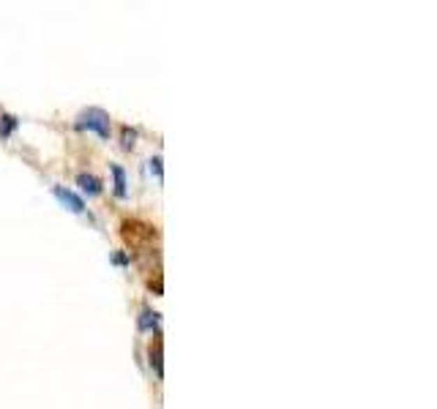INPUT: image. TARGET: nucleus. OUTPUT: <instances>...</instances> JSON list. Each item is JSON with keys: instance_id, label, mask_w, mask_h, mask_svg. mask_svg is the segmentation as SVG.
<instances>
[{"instance_id": "1", "label": "nucleus", "mask_w": 437, "mask_h": 409, "mask_svg": "<svg viewBox=\"0 0 437 409\" xmlns=\"http://www.w3.org/2000/svg\"><path fill=\"white\" fill-rule=\"evenodd\" d=\"M74 126L80 128V131H94L98 134L101 139H110V115L104 112V109H98V107H88V109H82L80 115H77V121H74Z\"/></svg>"}, {"instance_id": "2", "label": "nucleus", "mask_w": 437, "mask_h": 409, "mask_svg": "<svg viewBox=\"0 0 437 409\" xmlns=\"http://www.w3.org/2000/svg\"><path fill=\"white\" fill-rule=\"evenodd\" d=\"M52 194L58 196V202H61V205H66L71 213H85V202H82V196H80V194L63 189V186H55V189H52Z\"/></svg>"}, {"instance_id": "3", "label": "nucleus", "mask_w": 437, "mask_h": 409, "mask_svg": "<svg viewBox=\"0 0 437 409\" xmlns=\"http://www.w3.org/2000/svg\"><path fill=\"white\" fill-rule=\"evenodd\" d=\"M77 186L85 191L88 196H98V194L104 191L101 180H98L96 175H91V172H80V175H77Z\"/></svg>"}, {"instance_id": "4", "label": "nucleus", "mask_w": 437, "mask_h": 409, "mask_svg": "<svg viewBox=\"0 0 437 409\" xmlns=\"http://www.w3.org/2000/svg\"><path fill=\"white\" fill-rule=\"evenodd\" d=\"M110 172H112V180H115V196H121V199H126L128 196V183H126V169L121 167V164H110Z\"/></svg>"}, {"instance_id": "5", "label": "nucleus", "mask_w": 437, "mask_h": 409, "mask_svg": "<svg viewBox=\"0 0 437 409\" xmlns=\"http://www.w3.org/2000/svg\"><path fill=\"white\" fill-rule=\"evenodd\" d=\"M158 325H161V319L154 309H142V316H140V330H145V333H151V330H158Z\"/></svg>"}, {"instance_id": "6", "label": "nucleus", "mask_w": 437, "mask_h": 409, "mask_svg": "<svg viewBox=\"0 0 437 409\" xmlns=\"http://www.w3.org/2000/svg\"><path fill=\"white\" fill-rule=\"evenodd\" d=\"M151 366L156 369V377H161V374H164V371H161V346H158V344H156V349L151 346Z\"/></svg>"}, {"instance_id": "7", "label": "nucleus", "mask_w": 437, "mask_h": 409, "mask_svg": "<svg viewBox=\"0 0 437 409\" xmlns=\"http://www.w3.org/2000/svg\"><path fill=\"white\" fill-rule=\"evenodd\" d=\"M14 128H17V118L6 115V118H3V128H0V137H8V134H11Z\"/></svg>"}, {"instance_id": "8", "label": "nucleus", "mask_w": 437, "mask_h": 409, "mask_svg": "<svg viewBox=\"0 0 437 409\" xmlns=\"http://www.w3.org/2000/svg\"><path fill=\"white\" fill-rule=\"evenodd\" d=\"M134 139H137V131H131V128L126 126L124 128V151H131V148H134Z\"/></svg>"}, {"instance_id": "9", "label": "nucleus", "mask_w": 437, "mask_h": 409, "mask_svg": "<svg viewBox=\"0 0 437 409\" xmlns=\"http://www.w3.org/2000/svg\"><path fill=\"white\" fill-rule=\"evenodd\" d=\"M148 164H151V172H154L158 180H161V156H154Z\"/></svg>"}]
</instances>
